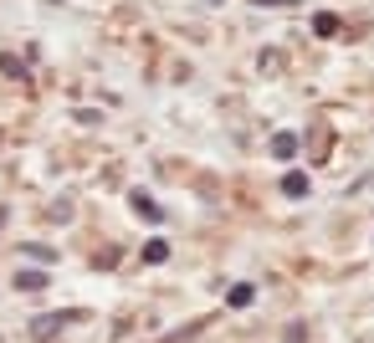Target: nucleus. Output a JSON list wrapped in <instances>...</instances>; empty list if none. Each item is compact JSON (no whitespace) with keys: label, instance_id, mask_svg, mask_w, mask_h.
Here are the masks:
<instances>
[{"label":"nucleus","instance_id":"1","mask_svg":"<svg viewBox=\"0 0 374 343\" xmlns=\"http://www.w3.org/2000/svg\"><path fill=\"white\" fill-rule=\"evenodd\" d=\"M72 318H82V313H41L36 323H31V338H36V343H47L52 333H62V328H67Z\"/></svg>","mask_w":374,"mask_h":343},{"label":"nucleus","instance_id":"2","mask_svg":"<svg viewBox=\"0 0 374 343\" xmlns=\"http://www.w3.org/2000/svg\"><path fill=\"white\" fill-rule=\"evenodd\" d=\"M128 205H134V216H139V221H149V226H159V221H164L159 200H149L144 190H134V195H128Z\"/></svg>","mask_w":374,"mask_h":343},{"label":"nucleus","instance_id":"3","mask_svg":"<svg viewBox=\"0 0 374 343\" xmlns=\"http://www.w3.org/2000/svg\"><path fill=\"white\" fill-rule=\"evenodd\" d=\"M313 36H339V16L334 11H318L313 16Z\"/></svg>","mask_w":374,"mask_h":343},{"label":"nucleus","instance_id":"4","mask_svg":"<svg viewBox=\"0 0 374 343\" xmlns=\"http://www.w3.org/2000/svg\"><path fill=\"white\" fill-rule=\"evenodd\" d=\"M251 297H256V287H251V282H236V287L226 292V303H231V308H251Z\"/></svg>","mask_w":374,"mask_h":343},{"label":"nucleus","instance_id":"5","mask_svg":"<svg viewBox=\"0 0 374 343\" xmlns=\"http://www.w3.org/2000/svg\"><path fill=\"white\" fill-rule=\"evenodd\" d=\"M282 195H288V200H302V195H307V175H298V169H293V175L282 180Z\"/></svg>","mask_w":374,"mask_h":343},{"label":"nucleus","instance_id":"6","mask_svg":"<svg viewBox=\"0 0 374 343\" xmlns=\"http://www.w3.org/2000/svg\"><path fill=\"white\" fill-rule=\"evenodd\" d=\"M272 154H277V159H293V154H298V134H277V139H272Z\"/></svg>","mask_w":374,"mask_h":343},{"label":"nucleus","instance_id":"7","mask_svg":"<svg viewBox=\"0 0 374 343\" xmlns=\"http://www.w3.org/2000/svg\"><path fill=\"white\" fill-rule=\"evenodd\" d=\"M16 287H21V292H41V287H47V272H21Z\"/></svg>","mask_w":374,"mask_h":343},{"label":"nucleus","instance_id":"8","mask_svg":"<svg viewBox=\"0 0 374 343\" xmlns=\"http://www.w3.org/2000/svg\"><path fill=\"white\" fill-rule=\"evenodd\" d=\"M0 67H6L11 77H26V62H21L16 52H0Z\"/></svg>","mask_w":374,"mask_h":343},{"label":"nucleus","instance_id":"9","mask_svg":"<svg viewBox=\"0 0 374 343\" xmlns=\"http://www.w3.org/2000/svg\"><path fill=\"white\" fill-rule=\"evenodd\" d=\"M164 256H169V246H164V241H149V246H144V262H149V267H159Z\"/></svg>","mask_w":374,"mask_h":343}]
</instances>
